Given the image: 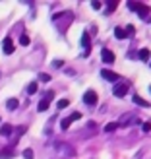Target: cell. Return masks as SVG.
<instances>
[{
  "label": "cell",
  "mask_w": 151,
  "mask_h": 159,
  "mask_svg": "<svg viewBox=\"0 0 151 159\" xmlns=\"http://www.w3.org/2000/svg\"><path fill=\"white\" fill-rule=\"evenodd\" d=\"M68 105H70V101H68V99H58V103H56L58 111H60V109H66Z\"/></svg>",
  "instance_id": "9a60e30c"
},
{
  "label": "cell",
  "mask_w": 151,
  "mask_h": 159,
  "mask_svg": "<svg viewBox=\"0 0 151 159\" xmlns=\"http://www.w3.org/2000/svg\"><path fill=\"white\" fill-rule=\"evenodd\" d=\"M23 157H25V159H33V149H25V152H23Z\"/></svg>",
  "instance_id": "7402d4cb"
},
{
  "label": "cell",
  "mask_w": 151,
  "mask_h": 159,
  "mask_svg": "<svg viewBox=\"0 0 151 159\" xmlns=\"http://www.w3.org/2000/svg\"><path fill=\"white\" fill-rule=\"evenodd\" d=\"M113 93L116 95V97H124V95L128 93V84H116L114 89H113Z\"/></svg>",
  "instance_id": "8992f818"
},
{
  "label": "cell",
  "mask_w": 151,
  "mask_h": 159,
  "mask_svg": "<svg viewBox=\"0 0 151 159\" xmlns=\"http://www.w3.org/2000/svg\"><path fill=\"white\" fill-rule=\"evenodd\" d=\"M2 49L6 54H12L14 52V41H12V37H6L4 41H2Z\"/></svg>",
  "instance_id": "52a82bcc"
},
{
  "label": "cell",
  "mask_w": 151,
  "mask_h": 159,
  "mask_svg": "<svg viewBox=\"0 0 151 159\" xmlns=\"http://www.w3.org/2000/svg\"><path fill=\"white\" fill-rule=\"evenodd\" d=\"M20 45L27 47V45H29V37H27V35H21V37H20Z\"/></svg>",
  "instance_id": "ffe728a7"
},
{
  "label": "cell",
  "mask_w": 151,
  "mask_h": 159,
  "mask_svg": "<svg viewBox=\"0 0 151 159\" xmlns=\"http://www.w3.org/2000/svg\"><path fill=\"white\" fill-rule=\"evenodd\" d=\"M82 45H83V47H89V33H83V37H82Z\"/></svg>",
  "instance_id": "44dd1931"
},
{
  "label": "cell",
  "mask_w": 151,
  "mask_h": 159,
  "mask_svg": "<svg viewBox=\"0 0 151 159\" xmlns=\"http://www.w3.org/2000/svg\"><path fill=\"white\" fill-rule=\"evenodd\" d=\"M0 134H2V136H12L14 134V126L12 124H2V128H0Z\"/></svg>",
  "instance_id": "9c48e42d"
},
{
  "label": "cell",
  "mask_w": 151,
  "mask_h": 159,
  "mask_svg": "<svg viewBox=\"0 0 151 159\" xmlns=\"http://www.w3.org/2000/svg\"><path fill=\"white\" fill-rule=\"evenodd\" d=\"M114 35L118 37V39H126L128 35H126V29H122V27H116L114 29Z\"/></svg>",
  "instance_id": "7c38bea8"
},
{
  "label": "cell",
  "mask_w": 151,
  "mask_h": 159,
  "mask_svg": "<svg viewBox=\"0 0 151 159\" xmlns=\"http://www.w3.org/2000/svg\"><path fill=\"white\" fill-rule=\"evenodd\" d=\"M52 64H54V66H56V68H60L62 64H64V62H62V60H54V62H52Z\"/></svg>",
  "instance_id": "484cf974"
},
{
  "label": "cell",
  "mask_w": 151,
  "mask_h": 159,
  "mask_svg": "<svg viewBox=\"0 0 151 159\" xmlns=\"http://www.w3.org/2000/svg\"><path fill=\"white\" fill-rule=\"evenodd\" d=\"M144 132H151V122H144Z\"/></svg>",
  "instance_id": "cb8c5ba5"
},
{
  "label": "cell",
  "mask_w": 151,
  "mask_h": 159,
  "mask_svg": "<svg viewBox=\"0 0 151 159\" xmlns=\"http://www.w3.org/2000/svg\"><path fill=\"white\" fill-rule=\"evenodd\" d=\"M83 101H85V105H97V93H95L93 89H89V91H85L83 93Z\"/></svg>",
  "instance_id": "277c9868"
},
{
  "label": "cell",
  "mask_w": 151,
  "mask_h": 159,
  "mask_svg": "<svg viewBox=\"0 0 151 159\" xmlns=\"http://www.w3.org/2000/svg\"><path fill=\"white\" fill-rule=\"evenodd\" d=\"M124 29H126V35H128V37H132L134 33H136V27H134V25H126Z\"/></svg>",
  "instance_id": "ac0fdd59"
},
{
  "label": "cell",
  "mask_w": 151,
  "mask_h": 159,
  "mask_svg": "<svg viewBox=\"0 0 151 159\" xmlns=\"http://www.w3.org/2000/svg\"><path fill=\"white\" fill-rule=\"evenodd\" d=\"M134 103H136V105H140V107H149V105H151L149 101H145V99H141L140 95H136V97H134Z\"/></svg>",
  "instance_id": "30bf717a"
},
{
  "label": "cell",
  "mask_w": 151,
  "mask_h": 159,
  "mask_svg": "<svg viewBox=\"0 0 151 159\" xmlns=\"http://www.w3.org/2000/svg\"><path fill=\"white\" fill-rule=\"evenodd\" d=\"M49 80H51L49 74H41V82H49Z\"/></svg>",
  "instance_id": "d4e9b609"
},
{
  "label": "cell",
  "mask_w": 151,
  "mask_h": 159,
  "mask_svg": "<svg viewBox=\"0 0 151 159\" xmlns=\"http://www.w3.org/2000/svg\"><path fill=\"white\" fill-rule=\"evenodd\" d=\"M149 91H151V85H149Z\"/></svg>",
  "instance_id": "4316f807"
},
{
  "label": "cell",
  "mask_w": 151,
  "mask_h": 159,
  "mask_svg": "<svg viewBox=\"0 0 151 159\" xmlns=\"http://www.w3.org/2000/svg\"><path fill=\"white\" fill-rule=\"evenodd\" d=\"M149 57H151V52H149V49H141V51H140V60H144V62H147V60H149Z\"/></svg>",
  "instance_id": "8fae6325"
},
{
  "label": "cell",
  "mask_w": 151,
  "mask_h": 159,
  "mask_svg": "<svg viewBox=\"0 0 151 159\" xmlns=\"http://www.w3.org/2000/svg\"><path fill=\"white\" fill-rule=\"evenodd\" d=\"M52 97H54V93H52V91H49V93H47L45 97L41 99V103H39V107H37V109H39V113H45V111L51 107V101H52Z\"/></svg>",
  "instance_id": "7a4b0ae2"
},
{
  "label": "cell",
  "mask_w": 151,
  "mask_h": 159,
  "mask_svg": "<svg viewBox=\"0 0 151 159\" xmlns=\"http://www.w3.org/2000/svg\"><path fill=\"white\" fill-rule=\"evenodd\" d=\"M101 58L110 64V62H114V54H113V51H109V49H103V52H101Z\"/></svg>",
  "instance_id": "ba28073f"
},
{
  "label": "cell",
  "mask_w": 151,
  "mask_h": 159,
  "mask_svg": "<svg viewBox=\"0 0 151 159\" xmlns=\"http://www.w3.org/2000/svg\"><path fill=\"white\" fill-rule=\"evenodd\" d=\"M101 76L107 80V82H118V80H120V76H118L116 72H113V70H101Z\"/></svg>",
  "instance_id": "5b68a950"
},
{
  "label": "cell",
  "mask_w": 151,
  "mask_h": 159,
  "mask_svg": "<svg viewBox=\"0 0 151 159\" xmlns=\"http://www.w3.org/2000/svg\"><path fill=\"white\" fill-rule=\"evenodd\" d=\"M18 105H20V103H18V99H8V103H6V107L8 109H18Z\"/></svg>",
  "instance_id": "5bb4252c"
},
{
  "label": "cell",
  "mask_w": 151,
  "mask_h": 159,
  "mask_svg": "<svg viewBox=\"0 0 151 159\" xmlns=\"http://www.w3.org/2000/svg\"><path fill=\"white\" fill-rule=\"evenodd\" d=\"M118 128V122H109V124H105V132H114Z\"/></svg>",
  "instance_id": "4fadbf2b"
},
{
  "label": "cell",
  "mask_w": 151,
  "mask_h": 159,
  "mask_svg": "<svg viewBox=\"0 0 151 159\" xmlns=\"http://www.w3.org/2000/svg\"><path fill=\"white\" fill-rule=\"evenodd\" d=\"M12 155H14L12 149H2V152H0V157H12Z\"/></svg>",
  "instance_id": "d6986e66"
},
{
  "label": "cell",
  "mask_w": 151,
  "mask_h": 159,
  "mask_svg": "<svg viewBox=\"0 0 151 159\" xmlns=\"http://www.w3.org/2000/svg\"><path fill=\"white\" fill-rule=\"evenodd\" d=\"M79 118H82V113H72L68 118H64V120L60 122V128H62V130H68V128H70V124H72L74 120H79Z\"/></svg>",
  "instance_id": "3957f363"
},
{
  "label": "cell",
  "mask_w": 151,
  "mask_h": 159,
  "mask_svg": "<svg viewBox=\"0 0 151 159\" xmlns=\"http://www.w3.org/2000/svg\"><path fill=\"white\" fill-rule=\"evenodd\" d=\"M91 6H93V10H101V2H99V0H95V2H91Z\"/></svg>",
  "instance_id": "603a6c76"
},
{
  "label": "cell",
  "mask_w": 151,
  "mask_h": 159,
  "mask_svg": "<svg viewBox=\"0 0 151 159\" xmlns=\"http://www.w3.org/2000/svg\"><path fill=\"white\" fill-rule=\"evenodd\" d=\"M107 4H109L107 12H114V10H116V6H118V2H116V0H110V2H107Z\"/></svg>",
  "instance_id": "2e32d148"
},
{
  "label": "cell",
  "mask_w": 151,
  "mask_h": 159,
  "mask_svg": "<svg viewBox=\"0 0 151 159\" xmlns=\"http://www.w3.org/2000/svg\"><path fill=\"white\" fill-rule=\"evenodd\" d=\"M130 4V10H134V12H138L141 18H147L149 16V12H151V8L147 6V4H140V2H128Z\"/></svg>",
  "instance_id": "6da1fadb"
},
{
  "label": "cell",
  "mask_w": 151,
  "mask_h": 159,
  "mask_svg": "<svg viewBox=\"0 0 151 159\" xmlns=\"http://www.w3.org/2000/svg\"><path fill=\"white\" fill-rule=\"evenodd\" d=\"M35 91H37V82H31L29 87H27V93H29V95H33Z\"/></svg>",
  "instance_id": "e0dca14e"
}]
</instances>
